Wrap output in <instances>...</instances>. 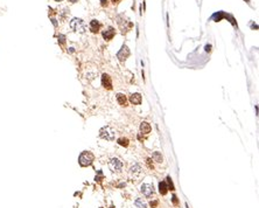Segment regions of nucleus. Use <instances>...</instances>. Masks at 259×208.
Masks as SVG:
<instances>
[{
	"instance_id": "9b49d317",
	"label": "nucleus",
	"mask_w": 259,
	"mask_h": 208,
	"mask_svg": "<svg viewBox=\"0 0 259 208\" xmlns=\"http://www.w3.org/2000/svg\"><path fill=\"white\" fill-rule=\"evenodd\" d=\"M99 27H100V25H99V22H98L97 20H92V21L90 22V29H91V32H93V33H97V32L99 31Z\"/></svg>"
},
{
	"instance_id": "20e7f679",
	"label": "nucleus",
	"mask_w": 259,
	"mask_h": 208,
	"mask_svg": "<svg viewBox=\"0 0 259 208\" xmlns=\"http://www.w3.org/2000/svg\"><path fill=\"white\" fill-rule=\"evenodd\" d=\"M109 166H110V169H111L113 172L116 171V172H119V171L123 169V163L119 160V159H117V158H112L111 160L109 161Z\"/></svg>"
},
{
	"instance_id": "2eb2a0df",
	"label": "nucleus",
	"mask_w": 259,
	"mask_h": 208,
	"mask_svg": "<svg viewBox=\"0 0 259 208\" xmlns=\"http://www.w3.org/2000/svg\"><path fill=\"white\" fill-rule=\"evenodd\" d=\"M118 143H119L121 146H125V147H126V146L129 145V139H127V138H119V139H118Z\"/></svg>"
},
{
	"instance_id": "1a4fd4ad",
	"label": "nucleus",
	"mask_w": 259,
	"mask_h": 208,
	"mask_svg": "<svg viewBox=\"0 0 259 208\" xmlns=\"http://www.w3.org/2000/svg\"><path fill=\"white\" fill-rule=\"evenodd\" d=\"M113 35H114V31H113L112 27H109L106 31L103 32V36H104L105 40H111L113 38Z\"/></svg>"
},
{
	"instance_id": "f8f14e48",
	"label": "nucleus",
	"mask_w": 259,
	"mask_h": 208,
	"mask_svg": "<svg viewBox=\"0 0 259 208\" xmlns=\"http://www.w3.org/2000/svg\"><path fill=\"white\" fill-rule=\"evenodd\" d=\"M117 101H118V103H119L120 105H123V107H125V105H126V102H127L125 95H123V94L117 95Z\"/></svg>"
},
{
	"instance_id": "f3484780",
	"label": "nucleus",
	"mask_w": 259,
	"mask_h": 208,
	"mask_svg": "<svg viewBox=\"0 0 259 208\" xmlns=\"http://www.w3.org/2000/svg\"><path fill=\"white\" fill-rule=\"evenodd\" d=\"M167 184H168V189H170V190H174V185H173V181H172V179L169 178V177H167Z\"/></svg>"
},
{
	"instance_id": "dca6fc26",
	"label": "nucleus",
	"mask_w": 259,
	"mask_h": 208,
	"mask_svg": "<svg viewBox=\"0 0 259 208\" xmlns=\"http://www.w3.org/2000/svg\"><path fill=\"white\" fill-rule=\"evenodd\" d=\"M153 159H154L155 161H158V163H161V161H162V157L160 155L159 152H155V153L153 154Z\"/></svg>"
},
{
	"instance_id": "5701e85b",
	"label": "nucleus",
	"mask_w": 259,
	"mask_h": 208,
	"mask_svg": "<svg viewBox=\"0 0 259 208\" xmlns=\"http://www.w3.org/2000/svg\"><path fill=\"white\" fill-rule=\"evenodd\" d=\"M55 1H62V0H55Z\"/></svg>"
},
{
	"instance_id": "0eeeda50",
	"label": "nucleus",
	"mask_w": 259,
	"mask_h": 208,
	"mask_svg": "<svg viewBox=\"0 0 259 208\" xmlns=\"http://www.w3.org/2000/svg\"><path fill=\"white\" fill-rule=\"evenodd\" d=\"M102 84H103V87L106 88L108 90H111L112 89L111 77H110L109 75H106V74H104V75L102 76Z\"/></svg>"
},
{
	"instance_id": "6ab92c4d",
	"label": "nucleus",
	"mask_w": 259,
	"mask_h": 208,
	"mask_svg": "<svg viewBox=\"0 0 259 208\" xmlns=\"http://www.w3.org/2000/svg\"><path fill=\"white\" fill-rule=\"evenodd\" d=\"M173 202H174L175 205H178V198H176V195H173Z\"/></svg>"
},
{
	"instance_id": "6e6552de",
	"label": "nucleus",
	"mask_w": 259,
	"mask_h": 208,
	"mask_svg": "<svg viewBox=\"0 0 259 208\" xmlns=\"http://www.w3.org/2000/svg\"><path fill=\"white\" fill-rule=\"evenodd\" d=\"M130 102L132 104H140L141 103V95L140 94H132L130 97Z\"/></svg>"
},
{
	"instance_id": "f03ea898",
	"label": "nucleus",
	"mask_w": 259,
	"mask_h": 208,
	"mask_svg": "<svg viewBox=\"0 0 259 208\" xmlns=\"http://www.w3.org/2000/svg\"><path fill=\"white\" fill-rule=\"evenodd\" d=\"M95 159V155H93L91 152L85 151L83 152L81 155H79V165L81 166H89L91 165Z\"/></svg>"
},
{
	"instance_id": "7ed1b4c3",
	"label": "nucleus",
	"mask_w": 259,
	"mask_h": 208,
	"mask_svg": "<svg viewBox=\"0 0 259 208\" xmlns=\"http://www.w3.org/2000/svg\"><path fill=\"white\" fill-rule=\"evenodd\" d=\"M114 130H112L111 126H104V128H102L100 129V131H99V136H100V138H104V139H106V140H113L114 139Z\"/></svg>"
},
{
	"instance_id": "423d86ee",
	"label": "nucleus",
	"mask_w": 259,
	"mask_h": 208,
	"mask_svg": "<svg viewBox=\"0 0 259 208\" xmlns=\"http://www.w3.org/2000/svg\"><path fill=\"white\" fill-rule=\"evenodd\" d=\"M130 55V49L127 46H123L121 47V49L118 52V54H117V56L118 58L120 60V61H125Z\"/></svg>"
},
{
	"instance_id": "ddd939ff",
	"label": "nucleus",
	"mask_w": 259,
	"mask_h": 208,
	"mask_svg": "<svg viewBox=\"0 0 259 208\" xmlns=\"http://www.w3.org/2000/svg\"><path fill=\"white\" fill-rule=\"evenodd\" d=\"M167 189H168V187H167L166 181H161V182L159 184V192H160L162 195H165L167 193Z\"/></svg>"
},
{
	"instance_id": "aec40b11",
	"label": "nucleus",
	"mask_w": 259,
	"mask_h": 208,
	"mask_svg": "<svg viewBox=\"0 0 259 208\" xmlns=\"http://www.w3.org/2000/svg\"><path fill=\"white\" fill-rule=\"evenodd\" d=\"M60 39H61V43H64V36H63V35H60Z\"/></svg>"
},
{
	"instance_id": "a211bd4d",
	"label": "nucleus",
	"mask_w": 259,
	"mask_h": 208,
	"mask_svg": "<svg viewBox=\"0 0 259 208\" xmlns=\"http://www.w3.org/2000/svg\"><path fill=\"white\" fill-rule=\"evenodd\" d=\"M131 172L132 173H139L140 172V166L139 165H134L133 167H131Z\"/></svg>"
},
{
	"instance_id": "9d476101",
	"label": "nucleus",
	"mask_w": 259,
	"mask_h": 208,
	"mask_svg": "<svg viewBox=\"0 0 259 208\" xmlns=\"http://www.w3.org/2000/svg\"><path fill=\"white\" fill-rule=\"evenodd\" d=\"M140 131H141V133H145V134L149 133L151 132V125L148 124L147 122H143L140 124Z\"/></svg>"
},
{
	"instance_id": "4be33fe9",
	"label": "nucleus",
	"mask_w": 259,
	"mask_h": 208,
	"mask_svg": "<svg viewBox=\"0 0 259 208\" xmlns=\"http://www.w3.org/2000/svg\"><path fill=\"white\" fill-rule=\"evenodd\" d=\"M117 1H119V0H113V2H117Z\"/></svg>"
},
{
	"instance_id": "412c9836",
	"label": "nucleus",
	"mask_w": 259,
	"mask_h": 208,
	"mask_svg": "<svg viewBox=\"0 0 259 208\" xmlns=\"http://www.w3.org/2000/svg\"><path fill=\"white\" fill-rule=\"evenodd\" d=\"M69 1H70V2H76L77 0H69Z\"/></svg>"
},
{
	"instance_id": "39448f33",
	"label": "nucleus",
	"mask_w": 259,
	"mask_h": 208,
	"mask_svg": "<svg viewBox=\"0 0 259 208\" xmlns=\"http://www.w3.org/2000/svg\"><path fill=\"white\" fill-rule=\"evenodd\" d=\"M141 193L146 196V198H151L153 195V185L151 184H143L141 187H140Z\"/></svg>"
},
{
	"instance_id": "4468645a",
	"label": "nucleus",
	"mask_w": 259,
	"mask_h": 208,
	"mask_svg": "<svg viewBox=\"0 0 259 208\" xmlns=\"http://www.w3.org/2000/svg\"><path fill=\"white\" fill-rule=\"evenodd\" d=\"M135 206L137 207H139V208H146L147 206H146V202L143 200V199H137L135 200Z\"/></svg>"
},
{
	"instance_id": "f257e3e1",
	"label": "nucleus",
	"mask_w": 259,
	"mask_h": 208,
	"mask_svg": "<svg viewBox=\"0 0 259 208\" xmlns=\"http://www.w3.org/2000/svg\"><path fill=\"white\" fill-rule=\"evenodd\" d=\"M70 27L71 29L76 32V33H79V34H84L87 32V26L84 23V21L79 18H74V19L70 21Z\"/></svg>"
}]
</instances>
